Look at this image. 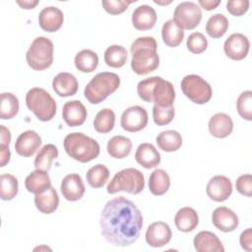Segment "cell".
Wrapping results in <instances>:
<instances>
[{"label": "cell", "mask_w": 252, "mask_h": 252, "mask_svg": "<svg viewBox=\"0 0 252 252\" xmlns=\"http://www.w3.org/2000/svg\"><path fill=\"white\" fill-rule=\"evenodd\" d=\"M99 225L101 234L107 242L125 247L138 240L143 226V216L132 201L118 196L104 205Z\"/></svg>", "instance_id": "1"}, {"label": "cell", "mask_w": 252, "mask_h": 252, "mask_svg": "<svg viewBox=\"0 0 252 252\" xmlns=\"http://www.w3.org/2000/svg\"><path fill=\"white\" fill-rule=\"evenodd\" d=\"M158 43L153 36L136 38L130 47L132 54L131 68L137 75H147L155 71L159 65V56L157 52Z\"/></svg>", "instance_id": "2"}, {"label": "cell", "mask_w": 252, "mask_h": 252, "mask_svg": "<svg viewBox=\"0 0 252 252\" xmlns=\"http://www.w3.org/2000/svg\"><path fill=\"white\" fill-rule=\"evenodd\" d=\"M137 93L144 101L154 102V105L159 107L172 106L175 99L173 85L158 76L140 81L137 86Z\"/></svg>", "instance_id": "3"}, {"label": "cell", "mask_w": 252, "mask_h": 252, "mask_svg": "<svg viewBox=\"0 0 252 252\" xmlns=\"http://www.w3.org/2000/svg\"><path fill=\"white\" fill-rule=\"evenodd\" d=\"M63 146L69 157L83 163L96 158L100 152L98 143L81 132L68 134L64 138Z\"/></svg>", "instance_id": "4"}, {"label": "cell", "mask_w": 252, "mask_h": 252, "mask_svg": "<svg viewBox=\"0 0 252 252\" xmlns=\"http://www.w3.org/2000/svg\"><path fill=\"white\" fill-rule=\"evenodd\" d=\"M120 86V78L112 72L97 73L86 86L84 95L92 104L102 102Z\"/></svg>", "instance_id": "5"}, {"label": "cell", "mask_w": 252, "mask_h": 252, "mask_svg": "<svg viewBox=\"0 0 252 252\" xmlns=\"http://www.w3.org/2000/svg\"><path fill=\"white\" fill-rule=\"evenodd\" d=\"M145 187V177L143 173L134 167L124 168L113 176L107 184L106 190L108 194H115L124 191L129 194H139Z\"/></svg>", "instance_id": "6"}, {"label": "cell", "mask_w": 252, "mask_h": 252, "mask_svg": "<svg viewBox=\"0 0 252 252\" xmlns=\"http://www.w3.org/2000/svg\"><path fill=\"white\" fill-rule=\"evenodd\" d=\"M27 107L37 117L46 122L56 114V102L48 92L41 88H32L26 94Z\"/></svg>", "instance_id": "7"}, {"label": "cell", "mask_w": 252, "mask_h": 252, "mask_svg": "<svg viewBox=\"0 0 252 252\" xmlns=\"http://www.w3.org/2000/svg\"><path fill=\"white\" fill-rule=\"evenodd\" d=\"M53 42L45 36L35 37L27 51L26 59L28 65L35 70L42 71L53 63Z\"/></svg>", "instance_id": "8"}, {"label": "cell", "mask_w": 252, "mask_h": 252, "mask_svg": "<svg viewBox=\"0 0 252 252\" xmlns=\"http://www.w3.org/2000/svg\"><path fill=\"white\" fill-rule=\"evenodd\" d=\"M180 87L185 96L197 104L207 103L213 94L210 84L195 74L185 76L181 81Z\"/></svg>", "instance_id": "9"}, {"label": "cell", "mask_w": 252, "mask_h": 252, "mask_svg": "<svg viewBox=\"0 0 252 252\" xmlns=\"http://www.w3.org/2000/svg\"><path fill=\"white\" fill-rule=\"evenodd\" d=\"M172 20L182 30H193L202 20L201 8L191 1L181 2L176 6Z\"/></svg>", "instance_id": "10"}, {"label": "cell", "mask_w": 252, "mask_h": 252, "mask_svg": "<svg viewBox=\"0 0 252 252\" xmlns=\"http://www.w3.org/2000/svg\"><path fill=\"white\" fill-rule=\"evenodd\" d=\"M149 121L147 110L140 105H133L126 108L120 119L121 127L131 133L143 130Z\"/></svg>", "instance_id": "11"}, {"label": "cell", "mask_w": 252, "mask_h": 252, "mask_svg": "<svg viewBox=\"0 0 252 252\" xmlns=\"http://www.w3.org/2000/svg\"><path fill=\"white\" fill-rule=\"evenodd\" d=\"M250 42L246 35L234 32L224 41L223 50L225 55L232 60H242L249 52Z\"/></svg>", "instance_id": "12"}, {"label": "cell", "mask_w": 252, "mask_h": 252, "mask_svg": "<svg viewBox=\"0 0 252 252\" xmlns=\"http://www.w3.org/2000/svg\"><path fill=\"white\" fill-rule=\"evenodd\" d=\"M208 197L215 202H223L232 193L231 181L224 175L212 177L206 187Z\"/></svg>", "instance_id": "13"}, {"label": "cell", "mask_w": 252, "mask_h": 252, "mask_svg": "<svg viewBox=\"0 0 252 252\" xmlns=\"http://www.w3.org/2000/svg\"><path fill=\"white\" fill-rule=\"evenodd\" d=\"M172 236L171 229L166 222L155 221L151 223L146 231V242L155 248L166 245Z\"/></svg>", "instance_id": "14"}, {"label": "cell", "mask_w": 252, "mask_h": 252, "mask_svg": "<svg viewBox=\"0 0 252 252\" xmlns=\"http://www.w3.org/2000/svg\"><path fill=\"white\" fill-rule=\"evenodd\" d=\"M41 145L40 136L33 130H27L19 135L15 143L16 153L24 158L33 156Z\"/></svg>", "instance_id": "15"}, {"label": "cell", "mask_w": 252, "mask_h": 252, "mask_svg": "<svg viewBox=\"0 0 252 252\" xmlns=\"http://www.w3.org/2000/svg\"><path fill=\"white\" fill-rule=\"evenodd\" d=\"M60 189L63 197L71 202L80 200L86 191L84 181L78 173L67 174L61 181Z\"/></svg>", "instance_id": "16"}, {"label": "cell", "mask_w": 252, "mask_h": 252, "mask_svg": "<svg viewBox=\"0 0 252 252\" xmlns=\"http://www.w3.org/2000/svg\"><path fill=\"white\" fill-rule=\"evenodd\" d=\"M213 224L222 232H230L236 229L239 223L237 215L229 208L220 206L215 209L212 215Z\"/></svg>", "instance_id": "17"}, {"label": "cell", "mask_w": 252, "mask_h": 252, "mask_svg": "<svg viewBox=\"0 0 252 252\" xmlns=\"http://www.w3.org/2000/svg\"><path fill=\"white\" fill-rule=\"evenodd\" d=\"M88 112L85 105L77 99L65 102L62 108V118L70 127L82 125L87 118Z\"/></svg>", "instance_id": "18"}, {"label": "cell", "mask_w": 252, "mask_h": 252, "mask_svg": "<svg viewBox=\"0 0 252 252\" xmlns=\"http://www.w3.org/2000/svg\"><path fill=\"white\" fill-rule=\"evenodd\" d=\"M63 21V12L54 6L45 7L38 14L39 27L48 32H54L58 31L61 28Z\"/></svg>", "instance_id": "19"}, {"label": "cell", "mask_w": 252, "mask_h": 252, "mask_svg": "<svg viewBox=\"0 0 252 252\" xmlns=\"http://www.w3.org/2000/svg\"><path fill=\"white\" fill-rule=\"evenodd\" d=\"M157 13L150 5H140L132 13V24L138 31H148L157 23Z\"/></svg>", "instance_id": "20"}, {"label": "cell", "mask_w": 252, "mask_h": 252, "mask_svg": "<svg viewBox=\"0 0 252 252\" xmlns=\"http://www.w3.org/2000/svg\"><path fill=\"white\" fill-rule=\"evenodd\" d=\"M194 248L198 252H223L224 247L220 239L212 231L202 230L193 239Z\"/></svg>", "instance_id": "21"}, {"label": "cell", "mask_w": 252, "mask_h": 252, "mask_svg": "<svg viewBox=\"0 0 252 252\" xmlns=\"http://www.w3.org/2000/svg\"><path fill=\"white\" fill-rule=\"evenodd\" d=\"M52 88L59 96L66 97L74 95L78 92L79 84L73 74L61 72L53 78Z\"/></svg>", "instance_id": "22"}, {"label": "cell", "mask_w": 252, "mask_h": 252, "mask_svg": "<svg viewBox=\"0 0 252 252\" xmlns=\"http://www.w3.org/2000/svg\"><path fill=\"white\" fill-rule=\"evenodd\" d=\"M208 127L212 136L221 139L231 134L233 130V121L228 114L219 112L210 118Z\"/></svg>", "instance_id": "23"}, {"label": "cell", "mask_w": 252, "mask_h": 252, "mask_svg": "<svg viewBox=\"0 0 252 252\" xmlns=\"http://www.w3.org/2000/svg\"><path fill=\"white\" fill-rule=\"evenodd\" d=\"M136 161L143 167L150 169L158 166L160 162V154L153 144H140L135 153Z\"/></svg>", "instance_id": "24"}, {"label": "cell", "mask_w": 252, "mask_h": 252, "mask_svg": "<svg viewBox=\"0 0 252 252\" xmlns=\"http://www.w3.org/2000/svg\"><path fill=\"white\" fill-rule=\"evenodd\" d=\"M25 186L32 194H41L51 187L50 177L47 171L35 169L26 177Z\"/></svg>", "instance_id": "25"}, {"label": "cell", "mask_w": 252, "mask_h": 252, "mask_svg": "<svg viewBox=\"0 0 252 252\" xmlns=\"http://www.w3.org/2000/svg\"><path fill=\"white\" fill-rule=\"evenodd\" d=\"M174 223L179 231H192L199 223L198 214L191 207H183L177 211L174 217Z\"/></svg>", "instance_id": "26"}, {"label": "cell", "mask_w": 252, "mask_h": 252, "mask_svg": "<svg viewBox=\"0 0 252 252\" xmlns=\"http://www.w3.org/2000/svg\"><path fill=\"white\" fill-rule=\"evenodd\" d=\"M106 150L110 157L114 158H124L131 153L132 142L125 136L116 135L108 140Z\"/></svg>", "instance_id": "27"}, {"label": "cell", "mask_w": 252, "mask_h": 252, "mask_svg": "<svg viewBox=\"0 0 252 252\" xmlns=\"http://www.w3.org/2000/svg\"><path fill=\"white\" fill-rule=\"evenodd\" d=\"M36 209L42 214H51L55 212L59 205V197L56 190L51 186L48 190L34 196Z\"/></svg>", "instance_id": "28"}, {"label": "cell", "mask_w": 252, "mask_h": 252, "mask_svg": "<svg viewBox=\"0 0 252 252\" xmlns=\"http://www.w3.org/2000/svg\"><path fill=\"white\" fill-rule=\"evenodd\" d=\"M170 186V178L163 169H155L149 178V189L155 196H161L167 192Z\"/></svg>", "instance_id": "29"}, {"label": "cell", "mask_w": 252, "mask_h": 252, "mask_svg": "<svg viewBox=\"0 0 252 252\" xmlns=\"http://www.w3.org/2000/svg\"><path fill=\"white\" fill-rule=\"evenodd\" d=\"M161 36L165 45L169 47H176L184 38V31L179 28L173 20H168L161 28Z\"/></svg>", "instance_id": "30"}, {"label": "cell", "mask_w": 252, "mask_h": 252, "mask_svg": "<svg viewBox=\"0 0 252 252\" xmlns=\"http://www.w3.org/2000/svg\"><path fill=\"white\" fill-rule=\"evenodd\" d=\"M156 142L160 150L170 153L179 150L182 145V137L175 130H165L157 136Z\"/></svg>", "instance_id": "31"}, {"label": "cell", "mask_w": 252, "mask_h": 252, "mask_svg": "<svg viewBox=\"0 0 252 252\" xmlns=\"http://www.w3.org/2000/svg\"><path fill=\"white\" fill-rule=\"evenodd\" d=\"M58 157V149L53 144L44 145L37 153L34 158V167L36 169H41L48 171L51 168L52 161Z\"/></svg>", "instance_id": "32"}, {"label": "cell", "mask_w": 252, "mask_h": 252, "mask_svg": "<svg viewBox=\"0 0 252 252\" xmlns=\"http://www.w3.org/2000/svg\"><path fill=\"white\" fill-rule=\"evenodd\" d=\"M98 65L97 54L91 49H83L75 56V66L82 73H91Z\"/></svg>", "instance_id": "33"}, {"label": "cell", "mask_w": 252, "mask_h": 252, "mask_svg": "<svg viewBox=\"0 0 252 252\" xmlns=\"http://www.w3.org/2000/svg\"><path fill=\"white\" fill-rule=\"evenodd\" d=\"M227 18L220 13H217L211 16L206 24V32L213 38L221 37L228 29Z\"/></svg>", "instance_id": "34"}, {"label": "cell", "mask_w": 252, "mask_h": 252, "mask_svg": "<svg viewBox=\"0 0 252 252\" xmlns=\"http://www.w3.org/2000/svg\"><path fill=\"white\" fill-rule=\"evenodd\" d=\"M127 50L118 44L110 45L104 51V62L112 68H120L127 61Z\"/></svg>", "instance_id": "35"}, {"label": "cell", "mask_w": 252, "mask_h": 252, "mask_svg": "<svg viewBox=\"0 0 252 252\" xmlns=\"http://www.w3.org/2000/svg\"><path fill=\"white\" fill-rule=\"evenodd\" d=\"M115 124V113L110 108L99 110L94 119V128L98 133L110 132Z\"/></svg>", "instance_id": "36"}, {"label": "cell", "mask_w": 252, "mask_h": 252, "mask_svg": "<svg viewBox=\"0 0 252 252\" xmlns=\"http://www.w3.org/2000/svg\"><path fill=\"white\" fill-rule=\"evenodd\" d=\"M19 99L12 93H2L0 102V118L3 120L11 119L18 114Z\"/></svg>", "instance_id": "37"}, {"label": "cell", "mask_w": 252, "mask_h": 252, "mask_svg": "<svg viewBox=\"0 0 252 252\" xmlns=\"http://www.w3.org/2000/svg\"><path fill=\"white\" fill-rule=\"evenodd\" d=\"M86 178L89 185L93 188L102 187L109 178L108 168L101 163L92 166L86 173Z\"/></svg>", "instance_id": "38"}, {"label": "cell", "mask_w": 252, "mask_h": 252, "mask_svg": "<svg viewBox=\"0 0 252 252\" xmlns=\"http://www.w3.org/2000/svg\"><path fill=\"white\" fill-rule=\"evenodd\" d=\"M0 179H1L0 198L3 201H10L14 199L17 196L19 191L18 179L10 173L2 174Z\"/></svg>", "instance_id": "39"}, {"label": "cell", "mask_w": 252, "mask_h": 252, "mask_svg": "<svg viewBox=\"0 0 252 252\" xmlns=\"http://www.w3.org/2000/svg\"><path fill=\"white\" fill-rule=\"evenodd\" d=\"M236 109L238 114L245 120H252V92H242L236 100Z\"/></svg>", "instance_id": "40"}, {"label": "cell", "mask_w": 252, "mask_h": 252, "mask_svg": "<svg viewBox=\"0 0 252 252\" xmlns=\"http://www.w3.org/2000/svg\"><path fill=\"white\" fill-rule=\"evenodd\" d=\"M187 48L194 54H200L204 52L208 47V40L202 32H192L186 41Z\"/></svg>", "instance_id": "41"}, {"label": "cell", "mask_w": 252, "mask_h": 252, "mask_svg": "<svg viewBox=\"0 0 252 252\" xmlns=\"http://www.w3.org/2000/svg\"><path fill=\"white\" fill-rule=\"evenodd\" d=\"M174 117V107H159L154 105L153 107V119L158 126H164L169 124Z\"/></svg>", "instance_id": "42"}, {"label": "cell", "mask_w": 252, "mask_h": 252, "mask_svg": "<svg viewBox=\"0 0 252 252\" xmlns=\"http://www.w3.org/2000/svg\"><path fill=\"white\" fill-rule=\"evenodd\" d=\"M136 2V0L134 1H127V0H103L101 1V5L103 7V9L111 15H118L123 13L128 6L133 3Z\"/></svg>", "instance_id": "43"}, {"label": "cell", "mask_w": 252, "mask_h": 252, "mask_svg": "<svg viewBox=\"0 0 252 252\" xmlns=\"http://www.w3.org/2000/svg\"><path fill=\"white\" fill-rule=\"evenodd\" d=\"M235 187L238 193L246 197L252 196V176L251 174H242L235 181Z\"/></svg>", "instance_id": "44"}, {"label": "cell", "mask_w": 252, "mask_h": 252, "mask_svg": "<svg viewBox=\"0 0 252 252\" xmlns=\"http://www.w3.org/2000/svg\"><path fill=\"white\" fill-rule=\"evenodd\" d=\"M248 0H230L226 3V10L235 17L244 15L249 8Z\"/></svg>", "instance_id": "45"}, {"label": "cell", "mask_w": 252, "mask_h": 252, "mask_svg": "<svg viewBox=\"0 0 252 252\" xmlns=\"http://www.w3.org/2000/svg\"><path fill=\"white\" fill-rule=\"evenodd\" d=\"M239 242L241 247L246 250V251H251V245H252V240H251V228H247L244 231L241 232L240 237H239Z\"/></svg>", "instance_id": "46"}, {"label": "cell", "mask_w": 252, "mask_h": 252, "mask_svg": "<svg viewBox=\"0 0 252 252\" xmlns=\"http://www.w3.org/2000/svg\"><path fill=\"white\" fill-rule=\"evenodd\" d=\"M11 158V152L9 149V146H5L0 144V166H5Z\"/></svg>", "instance_id": "47"}, {"label": "cell", "mask_w": 252, "mask_h": 252, "mask_svg": "<svg viewBox=\"0 0 252 252\" xmlns=\"http://www.w3.org/2000/svg\"><path fill=\"white\" fill-rule=\"evenodd\" d=\"M11 142V132L4 125H0V144L9 146Z\"/></svg>", "instance_id": "48"}, {"label": "cell", "mask_w": 252, "mask_h": 252, "mask_svg": "<svg viewBox=\"0 0 252 252\" xmlns=\"http://www.w3.org/2000/svg\"><path fill=\"white\" fill-rule=\"evenodd\" d=\"M220 0H199V4L202 8H204L207 11H211L216 9L220 4Z\"/></svg>", "instance_id": "49"}, {"label": "cell", "mask_w": 252, "mask_h": 252, "mask_svg": "<svg viewBox=\"0 0 252 252\" xmlns=\"http://www.w3.org/2000/svg\"><path fill=\"white\" fill-rule=\"evenodd\" d=\"M16 2L23 9H33L38 4L37 0H24V1L18 0Z\"/></svg>", "instance_id": "50"}]
</instances>
